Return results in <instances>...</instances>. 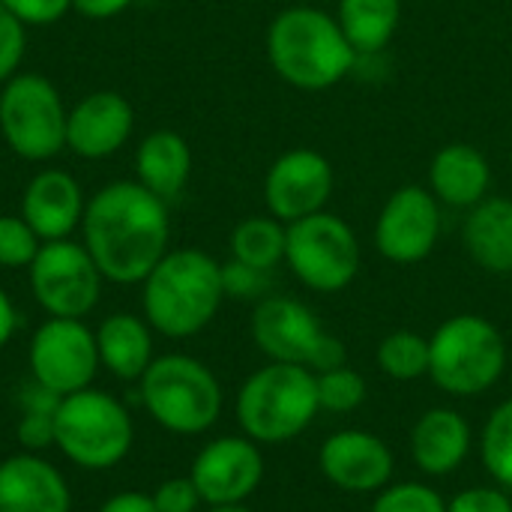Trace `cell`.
<instances>
[{
    "mask_svg": "<svg viewBox=\"0 0 512 512\" xmlns=\"http://www.w3.org/2000/svg\"><path fill=\"white\" fill-rule=\"evenodd\" d=\"M60 399H63V396L51 393L48 387H42V384H36V381H30L27 387H21V390H18V408H21V411L57 414V408H60Z\"/></svg>",
    "mask_w": 512,
    "mask_h": 512,
    "instance_id": "74e56055",
    "label": "cell"
},
{
    "mask_svg": "<svg viewBox=\"0 0 512 512\" xmlns=\"http://www.w3.org/2000/svg\"><path fill=\"white\" fill-rule=\"evenodd\" d=\"M462 246L468 258L495 276L512 273V198L489 195L474 204L462 222Z\"/></svg>",
    "mask_w": 512,
    "mask_h": 512,
    "instance_id": "7402d4cb",
    "label": "cell"
},
{
    "mask_svg": "<svg viewBox=\"0 0 512 512\" xmlns=\"http://www.w3.org/2000/svg\"><path fill=\"white\" fill-rule=\"evenodd\" d=\"M141 405L165 432L204 435L219 423L222 384L207 363L189 354H165L141 375Z\"/></svg>",
    "mask_w": 512,
    "mask_h": 512,
    "instance_id": "8992f818",
    "label": "cell"
},
{
    "mask_svg": "<svg viewBox=\"0 0 512 512\" xmlns=\"http://www.w3.org/2000/svg\"><path fill=\"white\" fill-rule=\"evenodd\" d=\"M318 381V402H321V411H330V414H351L357 411L366 396H369V384L366 378L351 369L348 363L345 366H336L330 372H321L315 375Z\"/></svg>",
    "mask_w": 512,
    "mask_h": 512,
    "instance_id": "f1b7e54d",
    "label": "cell"
},
{
    "mask_svg": "<svg viewBox=\"0 0 512 512\" xmlns=\"http://www.w3.org/2000/svg\"><path fill=\"white\" fill-rule=\"evenodd\" d=\"M84 192L69 171L42 168L30 177L21 195V216L39 234L42 243L48 240H69L84 219Z\"/></svg>",
    "mask_w": 512,
    "mask_h": 512,
    "instance_id": "ac0fdd59",
    "label": "cell"
},
{
    "mask_svg": "<svg viewBox=\"0 0 512 512\" xmlns=\"http://www.w3.org/2000/svg\"><path fill=\"white\" fill-rule=\"evenodd\" d=\"M507 339L483 315L462 312L438 324L429 336V378L456 399L489 393L507 372Z\"/></svg>",
    "mask_w": 512,
    "mask_h": 512,
    "instance_id": "5b68a950",
    "label": "cell"
},
{
    "mask_svg": "<svg viewBox=\"0 0 512 512\" xmlns=\"http://www.w3.org/2000/svg\"><path fill=\"white\" fill-rule=\"evenodd\" d=\"M252 342L270 363L306 366L315 375L348 363L345 342L294 297H264L252 309Z\"/></svg>",
    "mask_w": 512,
    "mask_h": 512,
    "instance_id": "ba28073f",
    "label": "cell"
},
{
    "mask_svg": "<svg viewBox=\"0 0 512 512\" xmlns=\"http://www.w3.org/2000/svg\"><path fill=\"white\" fill-rule=\"evenodd\" d=\"M192 174V150L174 129H156L141 138L135 150V180L159 195L165 204L174 201Z\"/></svg>",
    "mask_w": 512,
    "mask_h": 512,
    "instance_id": "603a6c76",
    "label": "cell"
},
{
    "mask_svg": "<svg viewBox=\"0 0 512 512\" xmlns=\"http://www.w3.org/2000/svg\"><path fill=\"white\" fill-rule=\"evenodd\" d=\"M447 512H512V495L501 486H471L447 501Z\"/></svg>",
    "mask_w": 512,
    "mask_h": 512,
    "instance_id": "836d02e7",
    "label": "cell"
},
{
    "mask_svg": "<svg viewBox=\"0 0 512 512\" xmlns=\"http://www.w3.org/2000/svg\"><path fill=\"white\" fill-rule=\"evenodd\" d=\"M168 240V204L138 180L102 186L84 207L81 243L108 282L141 285L165 258Z\"/></svg>",
    "mask_w": 512,
    "mask_h": 512,
    "instance_id": "6da1fadb",
    "label": "cell"
},
{
    "mask_svg": "<svg viewBox=\"0 0 512 512\" xmlns=\"http://www.w3.org/2000/svg\"><path fill=\"white\" fill-rule=\"evenodd\" d=\"M336 174L330 159L312 147H294L273 159L264 174V204L267 213L291 225L312 213L327 210L333 198Z\"/></svg>",
    "mask_w": 512,
    "mask_h": 512,
    "instance_id": "5bb4252c",
    "label": "cell"
},
{
    "mask_svg": "<svg viewBox=\"0 0 512 512\" xmlns=\"http://www.w3.org/2000/svg\"><path fill=\"white\" fill-rule=\"evenodd\" d=\"M153 327L132 315V312H114L108 315L93 333L99 348V363L120 381H141L153 357Z\"/></svg>",
    "mask_w": 512,
    "mask_h": 512,
    "instance_id": "cb8c5ba5",
    "label": "cell"
},
{
    "mask_svg": "<svg viewBox=\"0 0 512 512\" xmlns=\"http://www.w3.org/2000/svg\"><path fill=\"white\" fill-rule=\"evenodd\" d=\"M207 512H252L246 504H222V507H207Z\"/></svg>",
    "mask_w": 512,
    "mask_h": 512,
    "instance_id": "b9f144b4",
    "label": "cell"
},
{
    "mask_svg": "<svg viewBox=\"0 0 512 512\" xmlns=\"http://www.w3.org/2000/svg\"><path fill=\"white\" fill-rule=\"evenodd\" d=\"M135 129V108L117 90H93L69 108L66 147L81 159L114 156Z\"/></svg>",
    "mask_w": 512,
    "mask_h": 512,
    "instance_id": "e0dca14e",
    "label": "cell"
},
{
    "mask_svg": "<svg viewBox=\"0 0 512 512\" xmlns=\"http://www.w3.org/2000/svg\"><path fill=\"white\" fill-rule=\"evenodd\" d=\"M441 240V201L429 186H399L375 219V249L384 261L411 267L426 261Z\"/></svg>",
    "mask_w": 512,
    "mask_h": 512,
    "instance_id": "4fadbf2b",
    "label": "cell"
},
{
    "mask_svg": "<svg viewBox=\"0 0 512 512\" xmlns=\"http://www.w3.org/2000/svg\"><path fill=\"white\" fill-rule=\"evenodd\" d=\"M240 432L255 444H288L321 414L315 372L294 363H267L252 372L234 405Z\"/></svg>",
    "mask_w": 512,
    "mask_h": 512,
    "instance_id": "277c9868",
    "label": "cell"
},
{
    "mask_svg": "<svg viewBox=\"0 0 512 512\" xmlns=\"http://www.w3.org/2000/svg\"><path fill=\"white\" fill-rule=\"evenodd\" d=\"M189 480L207 507L246 504L264 480L261 444L246 435H222L201 447L189 468Z\"/></svg>",
    "mask_w": 512,
    "mask_h": 512,
    "instance_id": "9a60e30c",
    "label": "cell"
},
{
    "mask_svg": "<svg viewBox=\"0 0 512 512\" xmlns=\"http://www.w3.org/2000/svg\"><path fill=\"white\" fill-rule=\"evenodd\" d=\"M378 369L399 384L429 378V339L414 330H393L378 342Z\"/></svg>",
    "mask_w": 512,
    "mask_h": 512,
    "instance_id": "4316f807",
    "label": "cell"
},
{
    "mask_svg": "<svg viewBox=\"0 0 512 512\" xmlns=\"http://www.w3.org/2000/svg\"><path fill=\"white\" fill-rule=\"evenodd\" d=\"M336 21L360 57L381 54L402 21V0H336Z\"/></svg>",
    "mask_w": 512,
    "mask_h": 512,
    "instance_id": "d4e9b609",
    "label": "cell"
},
{
    "mask_svg": "<svg viewBox=\"0 0 512 512\" xmlns=\"http://www.w3.org/2000/svg\"><path fill=\"white\" fill-rule=\"evenodd\" d=\"M285 264L315 294L345 291L363 264L357 231L336 213L321 210L288 225Z\"/></svg>",
    "mask_w": 512,
    "mask_h": 512,
    "instance_id": "9c48e42d",
    "label": "cell"
},
{
    "mask_svg": "<svg viewBox=\"0 0 512 512\" xmlns=\"http://www.w3.org/2000/svg\"><path fill=\"white\" fill-rule=\"evenodd\" d=\"M24 48H27V27L6 6H0V87L12 75H18Z\"/></svg>",
    "mask_w": 512,
    "mask_h": 512,
    "instance_id": "d6a6232c",
    "label": "cell"
},
{
    "mask_svg": "<svg viewBox=\"0 0 512 512\" xmlns=\"http://www.w3.org/2000/svg\"><path fill=\"white\" fill-rule=\"evenodd\" d=\"M222 300V264L204 249H168L141 282L144 321L168 339L198 336Z\"/></svg>",
    "mask_w": 512,
    "mask_h": 512,
    "instance_id": "3957f363",
    "label": "cell"
},
{
    "mask_svg": "<svg viewBox=\"0 0 512 512\" xmlns=\"http://www.w3.org/2000/svg\"><path fill=\"white\" fill-rule=\"evenodd\" d=\"M474 450V432L465 414L438 405L417 417L411 429V459L426 477L456 474Z\"/></svg>",
    "mask_w": 512,
    "mask_h": 512,
    "instance_id": "ffe728a7",
    "label": "cell"
},
{
    "mask_svg": "<svg viewBox=\"0 0 512 512\" xmlns=\"http://www.w3.org/2000/svg\"><path fill=\"white\" fill-rule=\"evenodd\" d=\"M18 330V312H15V303L9 300V294L0 288V348L9 345V339L15 336Z\"/></svg>",
    "mask_w": 512,
    "mask_h": 512,
    "instance_id": "60d3db41",
    "label": "cell"
},
{
    "mask_svg": "<svg viewBox=\"0 0 512 512\" xmlns=\"http://www.w3.org/2000/svg\"><path fill=\"white\" fill-rule=\"evenodd\" d=\"M0 6H6L24 27H48L72 9V0H0Z\"/></svg>",
    "mask_w": 512,
    "mask_h": 512,
    "instance_id": "e575fe53",
    "label": "cell"
},
{
    "mask_svg": "<svg viewBox=\"0 0 512 512\" xmlns=\"http://www.w3.org/2000/svg\"><path fill=\"white\" fill-rule=\"evenodd\" d=\"M270 288V273L249 267L237 258L222 264V291L234 300H264Z\"/></svg>",
    "mask_w": 512,
    "mask_h": 512,
    "instance_id": "1f68e13d",
    "label": "cell"
},
{
    "mask_svg": "<svg viewBox=\"0 0 512 512\" xmlns=\"http://www.w3.org/2000/svg\"><path fill=\"white\" fill-rule=\"evenodd\" d=\"M135 0H72V9L84 18H114L120 12H126Z\"/></svg>",
    "mask_w": 512,
    "mask_h": 512,
    "instance_id": "f35d334b",
    "label": "cell"
},
{
    "mask_svg": "<svg viewBox=\"0 0 512 512\" xmlns=\"http://www.w3.org/2000/svg\"><path fill=\"white\" fill-rule=\"evenodd\" d=\"M492 189V165L486 153L465 141L444 144L429 162V192L459 210H471Z\"/></svg>",
    "mask_w": 512,
    "mask_h": 512,
    "instance_id": "44dd1931",
    "label": "cell"
},
{
    "mask_svg": "<svg viewBox=\"0 0 512 512\" xmlns=\"http://www.w3.org/2000/svg\"><path fill=\"white\" fill-rule=\"evenodd\" d=\"M285 243H288V225L270 213L237 222L228 240L231 258L258 267L264 273H273L279 264H285Z\"/></svg>",
    "mask_w": 512,
    "mask_h": 512,
    "instance_id": "484cf974",
    "label": "cell"
},
{
    "mask_svg": "<svg viewBox=\"0 0 512 512\" xmlns=\"http://www.w3.org/2000/svg\"><path fill=\"white\" fill-rule=\"evenodd\" d=\"M510 165H512V144H510Z\"/></svg>",
    "mask_w": 512,
    "mask_h": 512,
    "instance_id": "7bdbcfd3",
    "label": "cell"
},
{
    "mask_svg": "<svg viewBox=\"0 0 512 512\" xmlns=\"http://www.w3.org/2000/svg\"><path fill=\"white\" fill-rule=\"evenodd\" d=\"M30 273L33 300L48 312V318H78L84 321L102 294V273L84 243L48 240L36 252Z\"/></svg>",
    "mask_w": 512,
    "mask_h": 512,
    "instance_id": "8fae6325",
    "label": "cell"
},
{
    "mask_svg": "<svg viewBox=\"0 0 512 512\" xmlns=\"http://www.w3.org/2000/svg\"><path fill=\"white\" fill-rule=\"evenodd\" d=\"M99 512H159L150 495H141V492H120L114 498H108Z\"/></svg>",
    "mask_w": 512,
    "mask_h": 512,
    "instance_id": "ab89813d",
    "label": "cell"
},
{
    "mask_svg": "<svg viewBox=\"0 0 512 512\" xmlns=\"http://www.w3.org/2000/svg\"><path fill=\"white\" fill-rule=\"evenodd\" d=\"M150 498L159 512H198V507L204 504L189 477H171L159 483Z\"/></svg>",
    "mask_w": 512,
    "mask_h": 512,
    "instance_id": "d590c367",
    "label": "cell"
},
{
    "mask_svg": "<svg viewBox=\"0 0 512 512\" xmlns=\"http://www.w3.org/2000/svg\"><path fill=\"white\" fill-rule=\"evenodd\" d=\"M42 249L39 234L24 222V216H0V267L21 270L30 267Z\"/></svg>",
    "mask_w": 512,
    "mask_h": 512,
    "instance_id": "4dcf8cb0",
    "label": "cell"
},
{
    "mask_svg": "<svg viewBox=\"0 0 512 512\" xmlns=\"http://www.w3.org/2000/svg\"><path fill=\"white\" fill-rule=\"evenodd\" d=\"M324 480L348 495H378L393 483L396 459L384 438L366 429H339L318 450Z\"/></svg>",
    "mask_w": 512,
    "mask_h": 512,
    "instance_id": "2e32d148",
    "label": "cell"
},
{
    "mask_svg": "<svg viewBox=\"0 0 512 512\" xmlns=\"http://www.w3.org/2000/svg\"><path fill=\"white\" fill-rule=\"evenodd\" d=\"M480 462L495 486L512 492V399H504L489 414L480 432Z\"/></svg>",
    "mask_w": 512,
    "mask_h": 512,
    "instance_id": "83f0119b",
    "label": "cell"
},
{
    "mask_svg": "<svg viewBox=\"0 0 512 512\" xmlns=\"http://www.w3.org/2000/svg\"><path fill=\"white\" fill-rule=\"evenodd\" d=\"M15 438L27 453H39L45 447H54V414H36V411H21Z\"/></svg>",
    "mask_w": 512,
    "mask_h": 512,
    "instance_id": "8d00e7d4",
    "label": "cell"
},
{
    "mask_svg": "<svg viewBox=\"0 0 512 512\" xmlns=\"http://www.w3.org/2000/svg\"><path fill=\"white\" fill-rule=\"evenodd\" d=\"M0 512H72L66 477L39 453L0 462Z\"/></svg>",
    "mask_w": 512,
    "mask_h": 512,
    "instance_id": "d6986e66",
    "label": "cell"
},
{
    "mask_svg": "<svg viewBox=\"0 0 512 512\" xmlns=\"http://www.w3.org/2000/svg\"><path fill=\"white\" fill-rule=\"evenodd\" d=\"M372 512H447V501L429 483L405 480L384 486L372 501Z\"/></svg>",
    "mask_w": 512,
    "mask_h": 512,
    "instance_id": "f546056e",
    "label": "cell"
},
{
    "mask_svg": "<svg viewBox=\"0 0 512 512\" xmlns=\"http://www.w3.org/2000/svg\"><path fill=\"white\" fill-rule=\"evenodd\" d=\"M27 363L33 381L57 396L87 390L102 366L96 333L78 318H48L30 339Z\"/></svg>",
    "mask_w": 512,
    "mask_h": 512,
    "instance_id": "7c38bea8",
    "label": "cell"
},
{
    "mask_svg": "<svg viewBox=\"0 0 512 512\" xmlns=\"http://www.w3.org/2000/svg\"><path fill=\"white\" fill-rule=\"evenodd\" d=\"M267 60L273 72L297 90H330L357 66V51L336 15L318 6H288L267 27Z\"/></svg>",
    "mask_w": 512,
    "mask_h": 512,
    "instance_id": "7a4b0ae2",
    "label": "cell"
},
{
    "mask_svg": "<svg viewBox=\"0 0 512 512\" xmlns=\"http://www.w3.org/2000/svg\"><path fill=\"white\" fill-rule=\"evenodd\" d=\"M135 441L129 411L105 390H78L60 399L54 447L84 471H108L126 459Z\"/></svg>",
    "mask_w": 512,
    "mask_h": 512,
    "instance_id": "52a82bcc",
    "label": "cell"
},
{
    "mask_svg": "<svg viewBox=\"0 0 512 512\" xmlns=\"http://www.w3.org/2000/svg\"><path fill=\"white\" fill-rule=\"evenodd\" d=\"M66 117L60 90L36 72H18L0 87V135L27 162H45L66 147Z\"/></svg>",
    "mask_w": 512,
    "mask_h": 512,
    "instance_id": "30bf717a",
    "label": "cell"
}]
</instances>
